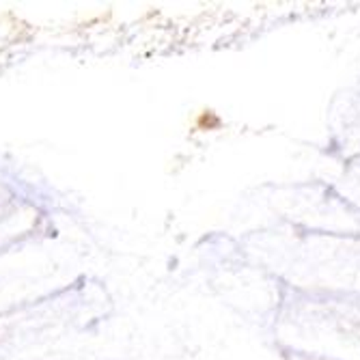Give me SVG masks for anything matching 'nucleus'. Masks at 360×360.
<instances>
[]
</instances>
